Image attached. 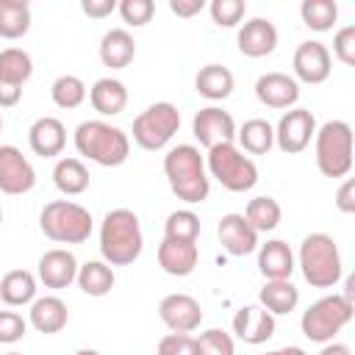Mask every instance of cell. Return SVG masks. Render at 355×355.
I'll list each match as a JSON object with an SVG mask.
<instances>
[{
	"instance_id": "6da1fadb",
	"label": "cell",
	"mask_w": 355,
	"mask_h": 355,
	"mask_svg": "<svg viewBox=\"0 0 355 355\" xmlns=\"http://www.w3.org/2000/svg\"><path fill=\"white\" fill-rule=\"evenodd\" d=\"M164 175L178 200L194 205L208 200L211 178L205 172V161L194 144H178L164 155Z\"/></svg>"
},
{
	"instance_id": "7a4b0ae2",
	"label": "cell",
	"mask_w": 355,
	"mask_h": 355,
	"mask_svg": "<svg viewBox=\"0 0 355 355\" xmlns=\"http://www.w3.org/2000/svg\"><path fill=\"white\" fill-rule=\"evenodd\" d=\"M144 250L139 216L130 208H114L100 225V255L108 266H128Z\"/></svg>"
},
{
	"instance_id": "3957f363",
	"label": "cell",
	"mask_w": 355,
	"mask_h": 355,
	"mask_svg": "<svg viewBox=\"0 0 355 355\" xmlns=\"http://www.w3.org/2000/svg\"><path fill=\"white\" fill-rule=\"evenodd\" d=\"M75 150L78 155L100 164V166H119L130 155V139L122 128L103 122V119H86L75 128Z\"/></svg>"
},
{
	"instance_id": "277c9868",
	"label": "cell",
	"mask_w": 355,
	"mask_h": 355,
	"mask_svg": "<svg viewBox=\"0 0 355 355\" xmlns=\"http://www.w3.org/2000/svg\"><path fill=\"white\" fill-rule=\"evenodd\" d=\"M300 269L305 283H311L313 288H333L341 275H344V263H341V252L333 236L327 233H311L302 239L300 252H297Z\"/></svg>"
},
{
	"instance_id": "5b68a950",
	"label": "cell",
	"mask_w": 355,
	"mask_h": 355,
	"mask_svg": "<svg viewBox=\"0 0 355 355\" xmlns=\"http://www.w3.org/2000/svg\"><path fill=\"white\" fill-rule=\"evenodd\" d=\"M316 169L324 178H347L352 169V128L344 119H330L313 133Z\"/></svg>"
},
{
	"instance_id": "8992f818",
	"label": "cell",
	"mask_w": 355,
	"mask_h": 355,
	"mask_svg": "<svg viewBox=\"0 0 355 355\" xmlns=\"http://www.w3.org/2000/svg\"><path fill=\"white\" fill-rule=\"evenodd\" d=\"M39 227L50 241L58 244H83L92 236V214L72 200H53L39 214Z\"/></svg>"
},
{
	"instance_id": "52a82bcc",
	"label": "cell",
	"mask_w": 355,
	"mask_h": 355,
	"mask_svg": "<svg viewBox=\"0 0 355 355\" xmlns=\"http://www.w3.org/2000/svg\"><path fill=\"white\" fill-rule=\"evenodd\" d=\"M205 172L208 178L219 180L222 189L227 191H250L258 183V166L250 155H244L233 141L227 144H216L208 150L205 158Z\"/></svg>"
},
{
	"instance_id": "ba28073f",
	"label": "cell",
	"mask_w": 355,
	"mask_h": 355,
	"mask_svg": "<svg viewBox=\"0 0 355 355\" xmlns=\"http://www.w3.org/2000/svg\"><path fill=\"white\" fill-rule=\"evenodd\" d=\"M352 313H355V302L344 300L341 294L319 297L316 302L308 305V311L300 319L302 336L308 341L327 344L336 338V333H341V327H347L352 322Z\"/></svg>"
},
{
	"instance_id": "9c48e42d",
	"label": "cell",
	"mask_w": 355,
	"mask_h": 355,
	"mask_svg": "<svg viewBox=\"0 0 355 355\" xmlns=\"http://www.w3.org/2000/svg\"><path fill=\"white\" fill-rule=\"evenodd\" d=\"M180 128V111L172 103H153L133 119V141L147 150H164Z\"/></svg>"
},
{
	"instance_id": "30bf717a",
	"label": "cell",
	"mask_w": 355,
	"mask_h": 355,
	"mask_svg": "<svg viewBox=\"0 0 355 355\" xmlns=\"http://www.w3.org/2000/svg\"><path fill=\"white\" fill-rule=\"evenodd\" d=\"M313 133H316V119H313V114H311L308 108H288V111L280 116L277 128H275V144H277L286 155H297V153H302V150L311 144Z\"/></svg>"
},
{
	"instance_id": "8fae6325",
	"label": "cell",
	"mask_w": 355,
	"mask_h": 355,
	"mask_svg": "<svg viewBox=\"0 0 355 355\" xmlns=\"http://www.w3.org/2000/svg\"><path fill=\"white\" fill-rule=\"evenodd\" d=\"M191 133H194V139H197L205 150H211V147H216V144L236 141V119H233L227 111H222L219 105H205V108H200V111L194 114V119H191Z\"/></svg>"
},
{
	"instance_id": "7c38bea8",
	"label": "cell",
	"mask_w": 355,
	"mask_h": 355,
	"mask_svg": "<svg viewBox=\"0 0 355 355\" xmlns=\"http://www.w3.org/2000/svg\"><path fill=\"white\" fill-rule=\"evenodd\" d=\"M36 186V169L14 144H0V191L28 194Z\"/></svg>"
},
{
	"instance_id": "4fadbf2b",
	"label": "cell",
	"mask_w": 355,
	"mask_h": 355,
	"mask_svg": "<svg viewBox=\"0 0 355 355\" xmlns=\"http://www.w3.org/2000/svg\"><path fill=\"white\" fill-rule=\"evenodd\" d=\"M291 67H294V80H302V83H324L330 78V69H333V55L330 50L322 44V42H302L297 50H294V58H291Z\"/></svg>"
},
{
	"instance_id": "5bb4252c",
	"label": "cell",
	"mask_w": 355,
	"mask_h": 355,
	"mask_svg": "<svg viewBox=\"0 0 355 355\" xmlns=\"http://www.w3.org/2000/svg\"><path fill=\"white\" fill-rule=\"evenodd\" d=\"M158 316L172 333H194L202 324V308L191 294H166L158 302Z\"/></svg>"
},
{
	"instance_id": "9a60e30c",
	"label": "cell",
	"mask_w": 355,
	"mask_h": 355,
	"mask_svg": "<svg viewBox=\"0 0 355 355\" xmlns=\"http://www.w3.org/2000/svg\"><path fill=\"white\" fill-rule=\"evenodd\" d=\"M255 97L266 108H294V103L300 100V83L286 72H263L255 80Z\"/></svg>"
},
{
	"instance_id": "2e32d148",
	"label": "cell",
	"mask_w": 355,
	"mask_h": 355,
	"mask_svg": "<svg viewBox=\"0 0 355 355\" xmlns=\"http://www.w3.org/2000/svg\"><path fill=\"white\" fill-rule=\"evenodd\" d=\"M239 50L247 58H263L277 47V28L266 17H252L239 28Z\"/></svg>"
},
{
	"instance_id": "e0dca14e",
	"label": "cell",
	"mask_w": 355,
	"mask_h": 355,
	"mask_svg": "<svg viewBox=\"0 0 355 355\" xmlns=\"http://www.w3.org/2000/svg\"><path fill=\"white\" fill-rule=\"evenodd\" d=\"M200 250L197 241H178V239H161L158 244V266L172 277H189L197 269Z\"/></svg>"
},
{
	"instance_id": "ac0fdd59",
	"label": "cell",
	"mask_w": 355,
	"mask_h": 355,
	"mask_svg": "<svg viewBox=\"0 0 355 355\" xmlns=\"http://www.w3.org/2000/svg\"><path fill=\"white\" fill-rule=\"evenodd\" d=\"M233 333L244 344H263L275 336V316L261 305H244L233 316Z\"/></svg>"
},
{
	"instance_id": "d6986e66",
	"label": "cell",
	"mask_w": 355,
	"mask_h": 355,
	"mask_svg": "<svg viewBox=\"0 0 355 355\" xmlns=\"http://www.w3.org/2000/svg\"><path fill=\"white\" fill-rule=\"evenodd\" d=\"M216 233H219L222 247H225L230 255H236V258L250 255V252L258 250V233H255L252 225L244 219V214H225V216L219 219Z\"/></svg>"
},
{
	"instance_id": "ffe728a7",
	"label": "cell",
	"mask_w": 355,
	"mask_h": 355,
	"mask_svg": "<svg viewBox=\"0 0 355 355\" xmlns=\"http://www.w3.org/2000/svg\"><path fill=\"white\" fill-rule=\"evenodd\" d=\"M78 277V258L69 250H47L39 258V280L44 288H67Z\"/></svg>"
},
{
	"instance_id": "44dd1931",
	"label": "cell",
	"mask_w": 355,
	"mask_h": 355,
	"mask_svg": "<svg viewBox=\"0 0 355 355\" xmlns=\"http://www.w3.org/2000/svg\"><path fill=\"white\" fill-rule=\"evenodd\" d=\"M28 144L36 155L42 158H55L61 155L64 144H67V128L61 119L55 116H39L31 128H28Z\"/></svg>"
},
{
	"instance_id": "7402d4cb",
	"label": "cell",
	"mask_w": 355,
	"mask_h": 355,
	"mask_svg": "<svg viewBox=\"0 0 355 355\" xmlns=\"http://www.w3.org/2000/svg\"><path fill=\"white\" fill-rule=\"evenodd\" d=\"M258 272L266 280H291L294 272V252L283 239H269L258 244Z\"/></svg>"
},
{
	"instance_id": "603a6c76",
	"label": "cell",
	"mask_w": 355,
	"mask_h": 355,
	"mask_svg": "<svg viewBox=\"0 0 355 355\" xmlns=\"http://www.w3.org/2000/svg\"><path fill=\"white\" fill-rule=\"evenodd\" d=\"M28 322L44 333V336H53V333H61L69 322V311H67V302L55 294H47V297H36L31 302V311H28Z\"/></svg>"
},
{
	"instance_id": "cb8c5ba5",
	"label": "cell",
	"mask_w": 355,
	"mask_h": 355,
	"mask_svg": "<svg viewBox=\"0 0 355 355\" xmlns=\"http://www.w3.org/2000/svg\"><path fill=\"white\" fill-rule=\"evenodd\" d=\"M89 103H92V108H94L97 114H103V116H116V114H122L125 105H128V89H125V83L116 80V78H100V80H94L92 89H89Z\"/></svg>"
},
{
	"instance_id": "d4e9b609",
	"label": "cell",
	"mask_w": 355,
	"mask_h": 355,
	"mask_svg": "<svg viewBox=\"0 0 355 355\" xmlns=\"http://www.w3.org/2000/svg\"><path fill=\"white\" fill-rule=\"evenodd\" d=\"M136 55V42L125 28H111L100 39V61L111 69H125Z\"/></svg>"
},
{
	"instance_id": "484cf974",
	"label": "cell",
	"mask_w": 355,
	"mask_h": 355,
	"mask_svg": "<svg viewBox=\"0 0 355 355\" xmlns=\"http://www.w3.org/2000/svg\"><path fill=\"white\" fill-rule=\"evenodd\" d=\"M233 86H236V78L227 67L222 64H205L200 67V72L194 75V89L197 94H202L205 100H225L233 94Z\"/></svg>"
},
{
	"instance_id": "4316f807",
	"label": "cell",
	"mask_w": 355,
	"mask_h": 355,
	"mask_svg": "<svg viewBox=\"0 0 355 355\" xmlns=\"http://www.w3.org/2000/svg\"><path fill=\"white\" fill-rule=\"evenodd\" d=\"M258 302L272 316H283L300 305V288L291 280H266L263 288L258 291Z\"/></svg>"
},
{
	"instance_id": "83f0119b",
	"label": "cell",
	"mask_w": 355,
	"mask_h": 355,
	"mask_svg": "<svg viewBox=\"0 0 355 355\" xmlns=\"http://www.w3.org/2000/svg\"><path fill=\"white\" fill-rule=\"evenodd\" d=\"M236 141H239V150H241V153L266 155V153L275 147V128H272L266 119L252 116V119H247L241 128H236Z\"/></svg>"
},
{
	"instance_id": "f1b7e54d",
	"label": "cell",
	"mask_w": 355,
	"mask_h": 355,
	"mask_svg": "<svg viewBox=\"0 0 355 355\" xmlns=\"http://www.w3.org/2000/svg\"><path fill=\"white\" fill-rule=\"evenodd\" d=\"M53 183L61 194L78 197L89 189V169L80 158H58L53 166Z\"/></svg>"
},
{
	"instance_id": "f546056e",
	"label": "cell",
	"mask_w": 355,
	"mask_h": 355,
	"mask_svg": "<svg viewBox=\"0 0 355 355\" xmlns=\"http://www.w3.org/2000/svg\"><path fill=\"white\" fill-rule=\"evenodd\" d=\"M0 300L11 308L31 305L36 300V277L28 269H11L0 280Z\"/></svg>"
},
{
	"instance_id": "4dcf8cb0",
	"label": "cell",
	"mask_w": 355,
	"mask_h": 355,
	"mask_svg": "<svg viewBox=\"0 0 355 355\" xmlns=\"http://www.w3.org/2000/svg\"><path fill=\"white\" fill-rule=\"evenodd\" d=\"M75 280H78L80 291L89 294V297H105L114 288V283H116L114 269L105 261H86V263H80Z\"/></svg>"
},
{
	"instance_id": "1f68e13d",
	"label": "cell",
	"mask_w": 355,
	"mask_h": 355,
	"mask_svg": "<svg viewBox=\"0 0 355 355\" xmlns=\"http://www.w3.org/2000/svg\"><path fill=\"white\" fill-rule=\"evenodd\" d=\"M31 31L28 0H0V39H22Z\"/></svg>"
},
{
	"instance_id": "d6a6232c",
	"label": "cell",
	"mask_w": 355,
	"mask_h": 355,
	"mask_svg": "<svg viewBox=\"0 0 355 355\" xmlns=\"http://www.w3.org/2000/svg\"><path fill=\"white\" fill-rule=\"evenodd\" d=\"M280 216H283V208L275 197H252L244 208V219L252 225L255 233H269L280 225Z\"/></svg>"
},
{
	"instance_id": "836d02e7",
	"label": "cell",
	"mask_w": 355,
	"mask_h": 355,
	"mask_svg": "<svg viewBox=\"0 0 355 355\" xmlns=\"http://www.w3.org/2000/svg\"><path fill=\"white\" fill-rule=\"evenodd\" d=\"M33 75V61L22 47H6L0 50V78L14 83V86H25V80Z\"/></svg>"
},
{
	"instance_id": "e575fe53",
	"label": "cell",
	"mask_w": 355,
	"mask_h": 355,
	"mask_svg": "<svg viewBox=\"0 0 355 355\" xmlns=\"http://www.w3.org/2000/svg\"><path fill=\"white\" fill-rule=\"evenodd\" d=\"M300 17H302V22H305L311 31L324 33V31H330V28L336 25V19H338V6H336V0H302Z\"/></svg>"
},
{
	"instance_id": "d590c367",
	"label": "cell",
	"mask_w": 355,
	"mask_h": 355,
	"mask_svg": "<svg viewBox=\"0 0 355 355\" xmlns=\"http://www.w3.org/2000/svg\"><path fill=\"white\" fill-rule=\"evenodd\" d=\"M86 83L78 78V75H58L55 80H53V86H50V97H53V103L58 105V108H67V111H72V108H78L83 100H86Z\"/></svg>"
},
{
	"instance_id": "8d00e7d4",
	"label": "cell",
	"mask_w": 355,
	"mask_h": 355,
	"mask_svg": "<svg viewBox=\"0 0 355 355\" xmlns=\"http://www.w3.org/2000/svg\"><path fill=\"white\" fill-rule=\"evenodd\" d=\"M164 236L166 239H178V241H197L200 236V216L189 208L172 211L164 222Z\"/></svg>"
},
{
	"instance_id": "74e56055",
	"label": "cell",
	"mask_w": 355,
	"mask_h": 355,
	"mask_svg": "<svg viewBox=\"0 0 355 355\" xmlns=\"http://www.w3.org/2000/svg\"><path fill=\"white\" fill-rule=\"evenodd\" d=\"M194 355H236L233 336L219 327H211L194 338Z\"/></svg>"
},
{
	"instance_id": "f35d334b",
	"label": "cell",
	"mask_w": 355,
	"mask_h": 355,
	"mask_svg": "<svg viewBox=\"0 0 355 355\" xmlns=\"http://www.w3.org/2000/svg\"><path fill=\"white\" fill-rule=\"evenodd\" d=\"M208 11H211V19L219 28H233V25H239L244 19L247 3L244 0H211Z\"/></svg>"
},
{
	"instance_id": "ab89813d",
	"label": "cell",
	"mask_w": 355,
	"mask_h": 355,
	"mask_svg": "<svg viewBox=\"0 0 355 355\" xmlns=\"http://www.w3.org/2000/svg\"><path fill=\"white\" fill-rule=\"evenodd\" d=\"M116 8L122 14V19L128 25H133V28L147 25L153 19V14H155V3L153 0H122Z\"/></svg>"
},
{
	"instance_id": "60d3db41",
	"label": "cell",
	"mask_w": 355,
	"mask_h": 355,
	"mask_svg": "<svg viewBox=\"0 0 355 355\" xmlns=\"http://www.w3.org/2000/svg\"><path fill=\"white\" fill-rule=\"evenodd\" d=\"M333 55L344 67H355V25H344L333 36Z\"/></svg>"
},
{
	"instance_id": "b9f144b4",
	"label": "cell",
	"mask_w": 355,
	"mask_h": 355,
	"mask_svg": "<svg viewBox=\"0 0 355 355\" xmlns=\"http://www.w3.org/2000/svg\"><path fill=\"white\" fill-rule=\"evenodd\" d=\"M155 355H194V336L189 333H169L158 341Z\"/></svg>"
},
{
	"instance_id": "7bdbcfd3",
	"label": "cell",
	"mask_w": 355,
	"mask_h": 355,
	"mask_svg": "<svg viewBox=\"0 0 355 355\" xmlns=\"http://www.w3.org/2000/svg\"><path fill=\"white\" fill-rule=\"evenodd\" d=\"M28 322L17 311H0V344H14L25 336Z\"/></svg>"
},
{
	"instance_id": "ee69618b",
	"label": "cell",
	"mask_w": 355,
	"mask_h": 355,
	"mask_svg": "<svg viewBox=\"0 0 355 355\" xmlns=\"http://www.w3.org/2000/svg\"><path fill=\"white\" fill-rule=\"evenodd\" d=\"M336 208L341 214H355V180L344 178V183L336 191Z\"/></svg>"
},
{
	"instance_id": "f6af8a7d",
	"label": "cell",
	"mask_w": 355,
	"mask_h": 355,
	"mask_svg": "<svg viewBox=\"0 0 355 355\" xmlns=\"http://www.w3.org/2000/svg\"><path fill=\"white\" fill-rule=\"evenodd\" d=\"M80 8L86 17H94V19H103L108 14H114L116 3L114 0H80Z\"/></svg>"
},
{
	"instance_id": "bcb514c9",
	"label": "cell",
	"mask_w": 355,
	"mask_h": 355,
	"mask_svg": "<svg viewBox=\"0 0 355 355\" xmlns=\"http://www.w3.org/2000/svg\"><path fill=\"white\" fill-rule=\"evenodd\" d=\"M169 8H172V14L189 19V17H194L205 8V0H169Z\"/></svg>"
},
{
	"instance_id": "7dc6e473",
	"label": "cell",
	"mask_w": 355,
	"mask_h": 355,
	"mask_svg": "<svg viewBox=\"0 0 355 355\" xmlns=\"http://www.w3.org/2000/svg\"><path fill=\"white\" fill-rule=\"evenodd\" d=\"M22 97V86H14L8 80L0 78V108H14Z\"/></svg>"
},
{
	"instance_id": "c3c4849f",
	"label": "cell",
	"mask_w": 355,
	"mask_h": 355,
	"mask_svg": "<svg viewBox=\"0 0 355 355\" xmlns=\"http://www.w3.org/2000/svg\"><path fill=\"white\" fill-rule=\"evenodd\" d=\"M319 355H352V349L347 347V344H338V341H327L324 347H322V352Z\"/></svg>"
},
{
	"instance_id": "681fc988",
	"label": "cell",
	"mask_w": 355,
	"mask_h": 355,
	"mask_svg": "<svg viewBox=\"0 0 355 355\" xmlns=\"http://www.w3.org/2000/svg\"><path fill=\"white\" fill-rule=\"evenodd\" d=\"M266 355H308L302 347H280V349H272Z\"/></svg>"
},
{
	"instance_id": "f907efd6",
	"label": "cell",
	"mask_w": 355,
	"mask_h": 355,
	"mask_svg": "<svg viewBox=\"0 0 355 355\" xmlns=\"http://www.w3.org/2000/svg\"><path fill=\"white\" fill-rule=\"evenodd\" d=\"M341 297L349 300V302H355V277H347V286H344V294Z\"/></svg>"
},
{
	"instance_id": "816d5d0a",
	"label": "cell",
	"mask_w": 355,
	"mask_h": 355,
	"mask_svg": "<svg viewBox=\"0 0 355 355\" xmlns=\"http://www.w3.org/2000/svg\"><path fill=\"white\" fill-rule=\"evenodd\" d=\"M75 355H100V352H97V349H89V347H83V349H78Z\"/></svg>"
},
{
	"instance_id": "f5cc1de1",
	"label": "cell",
	"mask_w": 355,
	"mask_h": 355,
	"mask_svg": "<svg viewBox=\"0 0 355 355\" xmlns=\"http://www.w3.org/2000/svg\"><path fill=\"white\" fill-rule=\"evenodd\" d=\"M6 355H22V352H6Z\"/></svg>"
},
{
	"instance_id": "db71d44e",
	"label": "cell",
	"mask_w": 355,
	"mask_h": 355,
	"mask_svg": "<svg viewBox=\"0 0 355 355\" xmlns=\"http://www.w3.org/2000/svg\"><path fill=\"white\" fill-rule=\"evenodd\" d=\"M0 225H3V208H0Z\"/></svg>"
},
{
	"instance_id": "11a10c76",
	"label": "cell",
	"mask_w": 355,
	"mask_h": 355,
	"mask_svg": "<svg viewBox=\"0 0 355 355\" xmlns=\"http://www.w3.org/2000/svg\"><path fill=\"white\" fill-rule=\"evenodd\" d=\"M0 130H3V116H0Z\"/></svg>"
}]
</instances>
